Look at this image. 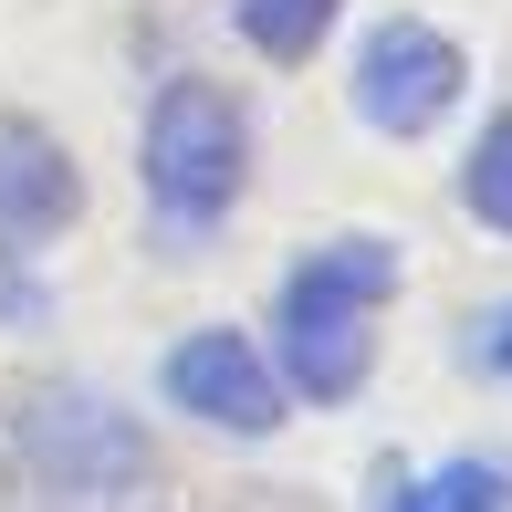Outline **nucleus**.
I'll return each instance as SVG.
<instances>
[{
  "instance_id": "obj_3",
  "label": "nucleus",
  "mask_w": 512,
  "mask_h": 512,
  "mask_svg": "<svg viewBox=\"0 0 512 512\" xmlns=\"http://www.w3.org/2000/svg\"><path fill=\"white\" fill-rule=\"evenodd\" d=\"M251 178V126L241 105L220 95V84H168V95L147 105V199L168 209L178 230H209L230 199H241Z\"/></svg>"
},
{
  "instance_id": "obj_7",
  "label": "nucleus",
  "mask_w": 512,
  "mask_h": 512,
  "mask_svg": "<svg viewBox=\"0 0 512 512\" xmlns=\"http://www.w3.org/2000/svg\"><path fill=\"white\" fill-rule=\"evenodd\" d=\"M230 21H241V42H262L272 63H293V53H314V42H324L335 0H230Z\"/></svg>"
},
{
  "instance_id": "obj_11",
  "label": "nucleus",
  "mask_w": 512,
  "mask_h": 512,
  "mask_svg": "<svg viewBox=\"0 0 512 512\" xmlns=\"http://www.w3.org/2000/svg\"><path fill=\"white\" fill-rule=\"evenodd\" d=\"M398 512H418V502H398Z\"/></svg>"
},
{
  "instance_id": "obj_9",
  "label": "nucleus",
  "mask_w": 512,
  "mask_h": 512,
  "mask_svg": "<svg viewBox=\"0 0 512 512\" xmlns=\"http://www.w3.org/2000/svg\"><path fill=\"white\" fill-rule=\"evenodd\" d=\"M429 502H460V512H512V481L481 471V460H450V471L429 481Z\"/></svg>"
},
{
  "instance_id": "obj_10",
  "label": "nucleus",
  "mask_w": 512,
  "mask_h": 512,
  "mask_svg": "<svg viewBox=\"0 0 512 512\" xmlns=\"http://www.w3.org/2000/svg\"><path fill=\"white\" fill-rule=\"evenodd\" d=\"M481 366H502V377H512V304L481 314Z\"/></svg>"
},
{
  "instance_id": "obj_8",
  "label": "nucleus",
  "mask_w": 512,
  "mask_h": 512,
  "mask_svg": "<svg viewBox=\"0 0 512 512\" xmlns=\"http://www.w3.org/2000/svg\"><path fill=\"white\" fill-rule=\"evenodd\" d=\"M460 189L492 230H512V115H492V136L471 147V168H460Z\"/></svg>"
},
{
  "instance_id": "obj_5",
  "label": "nucleus",
  "mask_w": 512,
  "mask_h": 512,
  "mask_svg": "<svg viewBox=\"0 0 512 512\" xmlns=\"http://www.w3.org/2000/svg\"><path fill=\"white\" fill-rule=\"evenodd\" d=\"M168 398L189 418H209V429H230V439H262L272 418H283V387L251 356V335H189L168 356Z\"/></svg>"
},
{
  "instance_id": "obj_1",
  "label": "nucleus",
  "mask_w": 512,
  "mask_h": 512,
  "mask_svg": "<svg viewBox=\"0 0 512 512\" xmlns=\"http://www.w3.org/2000/svg\"><path fill=\"white\" fill-rule=\"evenodd\" d=\"M21 471L53 512H115L147 492V439L95 387H32L21 398Z\"/></svg>"
},
{
  "instance_id": "obj_6",
  "label": "nucleus",
  "mask_w": 512,
  "mask_h": 512,
  "mask_svg": "<svg viewBox=\"0 0 512 512\" xmlns=\"http://www.w3.org/2000/svg\"><path fill=\"white\" fill-rule=\"evenodd\" d=\"M74 209H84V189H74V157H63L42 126L0 115V241H11V251H32V241H53V230L74 220Z\"/></svg>"
},
{
  "instance_id": "obj_4",
  "label": "nucleus",
  "mask_w": 512,
  "mask_h": 512,
  "mask_svg": "<svg viewBox=\"0 0 512 512\" xmlns=\"http://www.w3.org/2000/svg\"><path fill=\"white\" fill-rule=\"evenodd\" d=\"M460 95V53L429 32V21H387V32H366V53H356V115L366 126H387V136H418V126H439Z\"/></svg>"
},
{
  "instance_id": "obj_2",
  "label": "nucleus",
  "mask_w": 512,
  "mask_h": 512,
  "mask_svg": "<svg viewBox=\"0 0 512 512\" xmlns=\"http://www.w3.org/2000/svg\"><path fill=\"white\" fill-rule=\"evenodd\" d=\"M387 283H398L387 241H335V251H314V262L283 283V366H293L304 398H356L366 314L387 304Z\"/></svg>"
}]
</instances>
